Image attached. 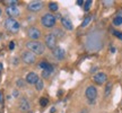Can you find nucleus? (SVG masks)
<instances>
[{
	"mask_svg": "<svg viewBox=\"0 0 122 113\" xmlns=\"http://www.w3.org/2000/svg\"><path fill=\"white\" fill-rule=\"evenodd\" d=\"M39 76L36 72H33V71H30L28 74L26 75V83L28 84H32V85H35V84L37 83V80H39Z\"/></svg>",
	"mask_w": 122,
	"mask_h": 113,
	"instance_id": "obj_13",
	"label": "nucleus"
},
{
	"mask_svg": "<svg viewBox=\"0 0 122 113\" xmlns=\"http://www.w3.org/2000/svg\"><path fill=\"white\" fill-rule=\"evenodd\" d=\"M1 70H2V63L0 62V72H1Z\"/></svg>",
	"mask_w": 122,
	"mask_h": 113,
	"instance_id": "obj_34",
	"label": "nucleus"
},
{
	"mask_svg": "<svg viewBox=\"0 0 122 113\" xmlns=\"http://www.w3.org/2000/svg\"><path fill=\"white\" fill-rule=\"evenodd\" d=\"M0 103H1V104L4 103V97H2V94H1V92H0Z\"/></svg>",
	"mask_w": 122,
	"mask_h": 113,
	"instance_id": "obj_32",
	"label": "nucleus"
},
{
	"mask_svg": "<svg viewBox=\"0 0 122 113\" xmlns=\"http://www.w3.org/2000/svg\"><path fill=\"white\" fill-rule=\"evenodd\" d=\"M18 95H19V93H18V91H13V96L14 97H18Z\"/></svg>",
	"mask_w": 122,
	"mask_h": 113,
	"instance_id": "obj_29",
	"label": "nucleus"
},
{
	"mask_svg": "<svg viewBox=\"0 0 122 113\" xmlns=\"http://www.w3.org/2000/svg\"><path fill=\"white\" fill-rule=\"evenodd\" d=\"M107 79V76L105 72H96L94 76H93V80L95 82L97 85H103V84L106 82Z\"/></svg>",
	"mask_w": 122,
	"mask_h": 113,
	"instance_id": "obj_10",
	"label": "nucleus"
},
{
	"mask_svg": "<svg viewBox=\"0 0 122 113\" xmlns=\"http://www.w3.org/2000/svg\"><path fill=\"white\" fill-rule=\"evenodd\" d=\"M91 21H92V17H91V16H87V17L84 19V22H83V24H81V26H83V27H86L88 24H89V22H91Z\"/></svg>",
	"mask_w": 122,
	"mask_h": 113,
	"instance_id": "obj_25",
	"label": "nucleus"
},
{
	"mask_svg": "<svg viewBox=\"0 0 122 113\" xmlns=\"http://www.w3.org/2000/svg\"><path fill=\"white\" fill-rule=\"evenodd\" d=\"M1 14H2V10H1V8H0V16H1Z\"/></svg>",
	"mask_w": 122,
	"mask_h": 113,
	"instance_id": "obj_35",
	"label": "nucleus"
},
{
	"mask_svg": "<svg viewBox=\"0 0 122 113\" xmlns=\"http://www.w3.org/2000/svg\"><path fill=\"white\" fill-rule=\"evenodd\" d=\"M6 14L8 15V17L10 18H15L20 15V11L17 7H7L6 8Z\"/></svg>",
	"mask_w": 122,
	"mask_h": 113,
	"instance_id": "obj_11",
	"label": "nucleus"
},
{
	"mask_svg": "<svg viewBox=\"0 0 122 113\" xmlns=\"http://www.w3.org/2000/svg\"><path fill=\"white\" fill-rule=\"evenodd\" d=\"M5 27H6V30L9 31L10 33H17L18 31H19V28H20V25H19V23H18L15 18L8 17L5 21Z\"/></svg>",
	"mask_w": 122,
	"mask_h": 113,
	"instance_id": "obj_3",
	"label": "nucleus"
},
{
	"mask_svg": "<svg viewBox=\"0 0 122 113\" xmlns=\"http://www.w3.org/2000/svg\"><path fill=\"white\" fill-rule=\"evenodd\" d=\"M103 4H104L105 6H111V5L113 4V1H103Z\"/></svg>",
	"mask_w": 122,
	"mask_h": 113,
	"instance_id": "obj_30",
	"label": "nucleus"
},
{
	"mask_svg": "<svg viewBox=\"0 0 122 113\" xmlns=\"http://www.w3.org/2000/svg\"><path fill=\"white\" fill-rule=\"evenodd\" d=\"M52 72H53V67L52 66H50L48 69L42 70V77H43V78H49Z\"/></svg>",
	"mask_w": 122,
	"mask_h": 113,
	"instance_id": "obj_15",
	"label": "nucleus"
},
{
	"mask_svg": "<svg viewBox=\"0 0 122 113\" xmlns=\"http://www.w3.org/2000/svg\"><path fill=\"white\" fill-rule=\"evenodd\" d=\"M50 66H51V65H50V63H48L46 61H41V62L39 63V68H41L42 70H45V69H48Z\"/></svg>",
	"mask_w": 122,
	"mask_h": 113,
	"instance_id": "obj_19",
	"label": "nucleus"
},
{
	"mask_svg": "<svg viewBox=\"0 0 122 113\" xmlns=\"http://www.w3.org/2000/svg\"><path fill=\"white\" fill-rule=\"evenodd\" d=\"M14 48H15V43L11 41V42L9 43V50H14Z\"/></svg>",
	"mask_w": 122,
	"mask_h": 113,
	"instance_id": "obj_28",
	"label": "nucleus"
},
{
	"mask_svg": "<svg viewBox=\"0 0 122 113\" xmlns=\"http://www.w3.org/2000/svg\"><path fill=\"white\" fill-rule=\"evenodd\" d=\"M22 60L24 63H26V65H33L35 61H36V56H35L34 53H32L30 51H24L22 53Z\"/></svg>",
	"mask_w": 122,
	"mask_h": 113,
	"instance_id": "obj_5",
	"label": "nucleus"
},
{
	"mask_svg": "<svg viewBox=\"0 0 122 113\" xmlns=\"http://www.w3.org/2000/svg\"><path fill=\"white\" fill-rule=\"evenodd\" d=\"M52 54H53V56H54L57 60H63V59H65V56H66L65 50L61 48V46H58V45L52 50Z\"/></svg>",
	"mask_w": 122,
	"mask_h": 113,
	"instance_id": "obj_9",
	"label": "nucleus"
},
{
	"mask_svg": "<svg viewBox=\"0 0 122 113\" xmlns=\"http://www.w3.org/2000/svg\"><path fill=\"white\" fill-rule=\"evenodd\" d=\"M26 49H28V51L34 53L35 56H41L45 51V45L39 41H28L26 43Z\"/></svg>",
	"mask_w": 122,
	"mask_h": 113,
	"instance_id": "obj_1",
	"label": "nucleus"
},
{
	"mask_svg": "<svg viewBox=\"0 0 122 113\" xmlns=\"http://www.w3.org/2000/svg\"><path fill=\"white\" fill-rule=\"evenodd\" d=\"M27 34H28V37H30L32 41H35V40L40 39L41 36V31L37 28V27H30L28 31H27Z\"/></svg>",
	"mask_w": 122,
	"mask_h": 113,
	"instance_id": "obj_8",
	"label": "nucleus"
},
{
	"mask_svg": "<svg viewBox=\"0 0 122 113\" xmlns=\"http://www.w3.org/2000/svg\"><path fill=\"white\" fill-rule=\"evenodd\" d=\"M16 85H17V87H25V80L24 79H17Z\"/></svg>",
	"mask_w": 122,
	"mask_h": 113,
	"instance_id": "obj_26",
	"label": "nucleus"
},
{
	"mask_svg": "<svg viewBox=\"0 0 122 113\" xmlns=\"http://www.w3.org/2000/svg\"><path fill=\"white\" fill-rule=\"evenodd\" d=\"M111 52H115V48H111Z\"/></svg>",
	"mask_w": 122,
	"mask_h": 113,
	"instance_id": "obj_33",
	"label": "nucleus"
},
{
	"mask_svg": "<svg viewBox=\"0 0 122 113\" xmlns=\"http://www.w3.org/2000/svg\"><path fill=\"white\" fill-rule=\"evenodd\" d=\"M57 40L58 39L52 34V33H49V34L45 35L44 42H45V45H46L50 50H53V49L57 46Z\"/></svg>",
	"mask_w": 122,
	"mask_h": 113,
	"instance_id": "obj_6",
	"label": "nucleus"
},
{
	"mask_svg": "<svg viewBox=\"0 0 122 113\" xmlns=\"http://www.w3.org/2000/svg\"><path fill=\"white\" fill-rule=\"evenodd\" d=\"M49 9L51 11H57L58 10V4L57 2H50L49 4Z\"/></svg>",
	"mask_w": 122,
	"mask_h": 113,
	"instance_id": "obj_21",
	"label": "nucleus"
},
{
	"mask_svg": "<svg viewBox=\"0 0 122 113\" xmlns=\"http://www.w3.org/2000/svg\"><path fill=\"white\" fill-rule=\"evenodd\" d=\"M113 24L115 26H120L122 25V16L121 15H118V16H115L113 18Z\"/></svg>",
	"mask_w": 122,
	"mask_h": 113,
	"instance_id": "obj_16",
	"label": "nucleus"
},
{
	"mask_svg": "<svg viewBox=\"0 0 122 113\" xmlns=\"http://www.w3.org/2000/svg\"><path fill=\"white\" fill-rule=\"evenodd\" d=\"M43 2L42 1H39V0H34V1H30V4L27 5V9L32 11V13H36V11H40L41 9L43 8Z\"/></svg>",
	"mask_w": 122,
	"mask_h": 113,
	"instance_id": "obj_7",
	"label": "nucleus"
},
{
	"mask_svg": "<svg viewBox=\"0 0 122 113\" xmlns=\"http://www.w3.org/2000/svg\"><path fill=\"white\" fill-rule=\"evenodd\" d=\"M111 89H112V83H107L105 85V91H104V95L105 97H107L111 93Z\"/></svg>",
	"mask_w": 122,
	"mask_h": 113,
	"instance_id": "obj_17",
	"label": "nucleus"
},
{
	"mask_svg": "<svg viewBox=\"0 0 122 113\" xmlns=\"http://www.w3.org/2000/svg\"><path fill=\"white\" fill-rule=\"evenodd\" d=\"M113 34H114V36H117L118 39H120L122 41V33L121 32H119V31H113Z\"/></svg>",
	"mask_w": 122,
	"mask_h": 113,
	"instance_id": "obj_27",
	"label": "nucleus"
},
{
	"mask_svg": "<svg viewBox=\"0 0 122 113\" xmlns=\"http://www.w3.org/2000/svg\"><path fill=\"white\" fill-rule=\"evenodd\" d=\"M5 4L7 5L8 7H17L18 1L17 0H8V1H5Z\"/></svg>",
	"mask_w": 122,
	"mask_h": 113,
	"instance_id": "obj_20",
	"label": "nucleus"
},
{
	"mask_svg": "<svg viewBox=\"0 0 122 113\" xmlns=\"http://www.w3.org/2000/svg\"><path fill=\"white\" fill-rule=\"evenodd\" d=\"M43 87H44L43 80H42V79H39V80H37V83L35 84V88H36L37 91H42V89H43Z\"/></svg>",
	"mask_w": 122,
	"mask_h": 113,
	"instance_id": "obj_18",
	"label": "nucleus"
},
{
	"mask_svg": "<svg viewBox=\"0 0 122 113\" xmlns=\"http://www.w3.org/2000/svg\"><path fill=\"white\" fill-rule=\"evenodd\" d=\"M30 102L27 100L26 97H22L20 101H19V110L23 111V112H28L30 111Z\"/></svg>",
	"mask_w": 122,
	"mask_h": 113,
	"instance_id": "obj_12",
	"label": "nucleus"
},
{
	"mask_svg": "<svg viewBox=\"0 0 122 113\" xmlns=\"http://www.w3.org/2000/svg\"><path fill=\"white\" fill-rule=\"evenodd\" d=\"M84 2H85V1H83V0H77V5H78V6H83Z\"/></svg>",
	"mask_w": 122,
	"mask_h": 113,
	"instance_id": "obj_31",
	"label": "nucleus"
},
{
	"mask_svg": "<svg viewBox=\"0 0 122 113\" xmlns=\"http://www.w3.org/2000/svg\"><path fill=\"white\" fill-rule=\"evenodd\" d=\"M52 34L54 35V36H56L57 39H58V37H59V36H63V35H65V34H63V33H62V32H61V30H60V28H56V30H54V32H53Z\"/></svg>",
	"mask_w": 122,
	"mask_h": 113,
	"instance_id": "obj_23",
	"label": "nucleus"
},
{
	"mask_svg": "<svg viewBox=\"0 0 122 113\" xmlns=\"http://www.w3.org/2000/svg\"><path fill=\"white\" fill-rule=\"evenodd\" d=\"M91 6H92V0L85 1V2H84V9H85V11H88V10L91 9Z\"/></svg>",
	"mask_w": 122,
	"mask_h": 113,
	"instance_id": "obj_24",
	"label": "nucleus"
},
{
	"mask_svg": "<svg viewBox=\"0 0 122 113\" xmlns=\"http://www.w3.org/2000/svg\"><path fill=\"white\" fill-rule=\"evenodd\" d=\"M48 103H49V100L46 97H41V98H40V105H41V106L44 108V106L48 105Z\"/></svg>",
	"mask_w": 122,
	"mask_h": 113,
	"instance_id": "obj_22",
	"label": "nucleus"
},
{
	"mask_svg": "<svg viewBox=\"0 0 122 113\" xmlns=\"http://www.w3.org/2000/svg\"><path fill=\"white\" fill-rule=\"evenodd\" d=\"M61 24H62V26L65 27L66 30L68 31H72V28H74L72 23L68 17H61Z\"/></svg>",
	"mask_w": 122,
	"mask_h": 113,
	"instance_id": "obj_14",
	"label": "nucleus"
},
{
	"mask_svg": "<svg viewBox=\"0 0 122 113\" xmlns=\"http://www.w3.org/2000/svg\"><path fill=\"white\" fill-rule=\"evenodd\" d=\"M85 95H86V98L89 101V104H94L96 97H97V89H96V87L94 86L87 87L86 91H85Z\"/></svg>",
	"mask_w": 122,
	"mask_h": 113,
	"instance_id": "obj_4",
	"label": "nucleus"
},
{
	"mask_svg": "<svg viewBox=\"0 0 122 113\" xmlns=\"http://www.w3.org/2000/svg\"><path fill=\"white\" fill-rule=\"evenodd\" d=\"M27 113H33V112H32V111H28V112H27Z\"/></svg>",
	"mask_w": 122,
	"mask_h": 113,
	"instance_id": "obj_36",
	"label": "nucleus"
},
{
	"mask_svg": "<svg viewBox=\"0 0 122 113\" xmlns=\"http://www.w3.org/2000/svg\"><path fill=\"white\" fill-rule=\"evenodd\" d=\"M56 23H57V18H56V16L53 14L48 13V14H45V15H43L42 18H41V24L44 27H46V28L53 27L56 25Z\"/></svg>",
	"mask_w": 122,
	"mask_h": 113,
	"instance_id": "obj_2",
	"label": "nucleus"
}]
</instances>
